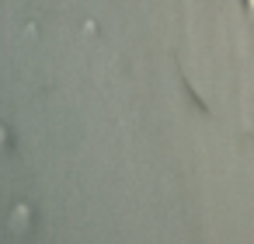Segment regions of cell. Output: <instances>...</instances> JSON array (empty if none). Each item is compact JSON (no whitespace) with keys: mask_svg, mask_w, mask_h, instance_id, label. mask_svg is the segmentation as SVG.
<instances>
[{"mask_svg":"<svg viewBox=\"0 0 254 244\" xmlns=\"http://www.w3.org/2000/svg\"><path fill=\"white\" fill-rule=\"evenodd\" d=\"M244 11H247V14L254 18V0H244Z\"/></svg>","mask_w":254,"mask_h":244,"instance_id":"cell-1","label":"cell"}]
</instances>
